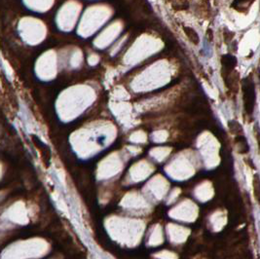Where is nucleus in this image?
<instances>
[{"mask_svg": "<svg viewBox=\"0 0 260 259\" xmlns=\"http://www.w3.org/2000/svg\"><path fill=\"white\" fill-rule=\"evenodd\" d=\"M221 64L223 67L222 70L226 73H229L237 65V59L232 55H225L221 58Z\"/></svg>", "mask_w": 260, "mask_h": 259, "instance_id": "nucleus-2", "label": "nucleus"}, {"mask_svg": "<svg viewBox=\"0 0 260 259\" xmlns=\"http://www.w3.org/2000/svg\"><path fill=\"white\" fill-rule=\"evenodd\" d=\"M235 142L237 144L238 152L240 154H247L249 151V146L247 141V138L243 135H238L235 139Z\"/></svg>", "mask_w": 260, "mask_h": 259, "instance_id": "nucleus-3", "label": "nucleus"}, {"mask_svg": "<svg viewBox=\"0 0 260 259\" xmlns=\"http://www.w3.org/2000/svg\"><path fill=\"white\" fill-rule=\"evenodd\" d=\"M228 128L232 134H237L238 135H242L243 134V128L242 126L236 122V121H230L228 123Z\"/></svg>", "mask_w": 260, "mask_h": 259, "instance_id": "nucleus-6", "label": "nucleus"}, {"mask_svg": "<svg viewBox=\"0 0 260 259\" xmlns=\"http://www.w3.org/2000/svg\"><path fill=\"white\" fill-rule=\"evenodd\" d=\"M173 9H175V10H186L188 8V3L187 2L178 1V2L173 3Z\"/></svg>", "mask_w": 260, "mask_h": 259, "instance_id": "nucleus-7", "label": "nucleus"}, {"mask_svg": "<svg viewBox=\"0 0 260 259\" xmlns=\"http://www.w3.org/2000/svg\"><path fill=\"white\" fill-rule=\"evenodd\" d=\"M255 136L257 139V143H258V147L260 149V131L257 130V128H255Z\"/></svg>", "mask_w": 260, "mask_h": 259, "instance_id": "nucleus-8", "label": "nucleus"}, {"mask_svg": "<svg viewBox=\"0 0 260 259\" xmlns=\"http://www.w3.org/2000/svg\"><path fill=\"white\" fill-rule=\"evenodd\" d=\"M252 188H253V195L257 203L260 205V176L255 173L252 179Z\"/></svg>", "mask_w": 260, "mask_h": 259, "instance_id": "nucleus-5", "label": "nucleus"}, {"mask_svg": "<svg viewBox=\"0 0 260 259\" xmlns=\"http://www.w3.org/2000/svg\"><path fill=\"white\" fill-rule=\"evenodd\" d=\"M243 104L245 109L248 115L253 113L254 104H255V89L254 84L249 79H246L243 84Z\"/></svg>", "mask_w": 260, "mask_h": 259, "instance_id": "nucleus-1", "label": "nucleus"}, {"mask_svg": "<svg viewBox=\"0 0 260 259\" xmlns=\"http://www.w3.org/2000/svg\"><path fill=\"white\" fill-rule=\"evenodd\" d=\"M183 30H184V33L185 35L188 37V39L190 41L194 44V45H198L200 43V37H199V34L197 33V31L195 30L194 28L190 27V26H183Z\"/></svg>", "mask_w": 260, "mask_h": 259, "instance_id": "nucleus-4", "label": "nucleus"}]
</instances>
